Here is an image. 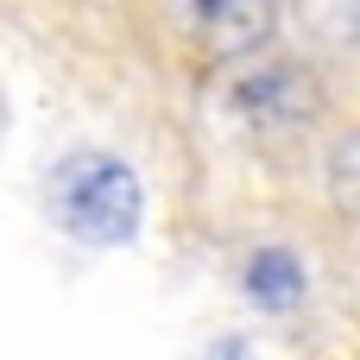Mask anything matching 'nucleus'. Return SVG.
Here are the masks:
<instances>
[{
	"mask_svg": "<svg viewBox=\"0 0 360 360\" xmlns=\"http://www.w3.org/2000/svg\"><path fill=\"white\" fill-rule=\"evenodd\" d=\"M139 209L146 190L114 152H70L51 171V215L82 247H127L139 234Z\"/></svg>",
	"mask_w": 360,
	"mask_h": 360,
	"instance_id": "nucleus-1",
	"label": "nucleus"
},
{
	"mask_svg": "<svg viewBox=\"0 0 360 360\" xmlns=\"http://www.w3.org/2000/svg\"><path fill=\"white\" fill-rule=\"evenodd\" d=\"M177 19L209 57H247L272 38V0H177Z\"/></svg>",
	"mask_w": 360,
	"mask_h": 360,
	"instance_id": "nucleus-2",
	"label": "nucleus"
},
{
	"mask_svg": "<svg viewBox=\"0 0 360 360\" xmlns=\"http://www.w3.org/2000/svg\"><path fill=\"white\" fill-rule=\"evenodd\" d=\"M240 108L259 127H304V120H316L323 101H316V82L304 70L278 63V70H259L253 82H240Z\"/></svg>",
	"mask_w": 360,
	"mask_h": 360,
	"instance_id": "nucleus-3",
	"label": "nucleus"
},
{
	"mask_svg": "<svg viewBox=\"0 0 360 360\" xmlns=\"http://www.w3.org/2000/svg\"><path fill=\"white\" fill-rule=\"evenodd\" d=\"M247 297H253L259 310H291V304L304 297V266H297L285 247L253 253V259H247Z\"/></svg>",
	"mask_w": 360,
	"mask_h": 360,
	"instance_id": "nucleus-4",
	"label": "nucleus"
},
{
	"mask_svg": "<svg viewBox=\"0 0 360 360\" xmlns=\"http://www.w3.org/2000/svg\"><path fill=\"white\" fill-rule=\"evenodd\" d=\"M304 6L329 25V38H342V44L354 38V0H304Z\"/></svg>",
	"mask_w": 360,
	"mask_h": 360,
	"instance_id": "nucleus-5",
	"label": "nucleus"
},
{
	"mask_svg": "<svg viewBox=\"0 0 360 360\" xmlns=\"http://www.w3.org/2000/svg\"><path fill=\"white\" fill-rule=\"evenodd\" d=\"M335 202H342V209H354V139H342V146H335Z\"/></svg>",
	"mask_w": 360,
	"mask_h": 360,
	"instance_id": "nucleus-6",
	"label": "nucleus"
}]
</instances>
